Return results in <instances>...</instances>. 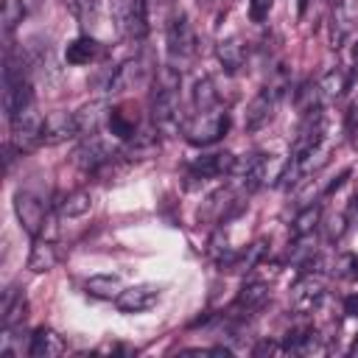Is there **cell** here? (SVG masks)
<instances>
[{
    "mask_svg": "<svg viewBox=\"0 0 358 358\" xmlns=\"http://www.w3.org/2000/svg\"><path fill=\"white\" fill-rule=\"evenodd\" d=\"M25 106H31L28 70H25L22 59H17L14 53H6V64H3V112L11 120Z\"/></svg>",
    "mask_w": 358,
    "mask_h": 358,
    "instance_id": "obj_2",
    "label": "cell"
},
{
    "mask_svg": "<svg viewBox=\"0 0 358 358\" xmlns=\"http://www.w3.org/2000/svg\"><path fill=\"white\" fill-rule=\"evenodd\" d=\"M84 288L95 299H117V294L123 291V282H120L117 274H92L84 282Z\"/></svg>",
    "mask_w": 358,
    "mask_h": 358,
    "instance_id": "obj_21",
    "label": "cell"
},
{
    "mask_svg": "<svg viewBox=\"0 0 358 358\" xmlns=\"http://www.w3.org/2000/svg\"><path fill=\"white\" fill-rule=\"evenodd\" d=\"M59 255H56V246L50 241H42V238H34V246H31V255H28V268L34 274H45L56 266Z\"/></svg>",
    "mask_w": 358,
    "mask_h": 358,
    "instance_id": "obj_19",
    "label": "cell"
},
{
    "mask_svg": "<svg viewBox=\"0 0 358 358\" xmlns=\"http://www.w3.org/2000/svg\"><path fill=\"white\" fill-rule=\"evenodd\" d=\"M352 20H355V14L350 11V6H336V11H333V17H330V42H333V48H338L347 36H350V31H352Z\"/></svg>",
    "mask_w": 358,
    "mask_h": 358,
    "instance_id": "obj_23",
    "label": "cell"
},
{
    "mask_svg": "<svg viewBox=\"0 0 358 358\" xmlns=\"http://www.w3.org/2000/svg\"><path fill=\"white\" fill-rule=\"evenodd\" d=\"M324 115L316 109L310 115H305L296 137H294V145H291V157L288 159H305V157H313L322 151V143H324Z\"/></svg>",
    "mask_w": 358,
    "mask_h": 358,
    "instance_id": "obj_6",
    "label": "cell"
},
{
    "mask_svg": "<svg viewBox=\"0 0 358 358\" xmlns=\"http://www.w3.org/2000/svg\"><path fill=\"white\" fill-rule=\"evenodd\" d=\"M350 218H352V221L358 224V196H355V199L350 201Z\"/></svg>",
    "mask_w": 358,
    "mask_h": 358,
    "instance_id": "obj_38",
    "label": "cell"
},
{
    "mask_svg": "<svg viewBox=\"0 0 358 358\" xmlns=\"http://www.w3.org/2000/svg\"><path fill=\"white\" fill-rule=\"evenodd\" d=\"M215 53H218V62L224 64V70H227V73L241 70V67H243V62H246V48H243V42H241L238 36L221 39V42H218V48H215Z\"/></svg>",
    "mask_w": 358,
    "mask_h": 358,
    "instance_id": "obj_20",
    "label": "cell"
},
{
    "mask_svg": "<svg viewBox=\"0 0 358 358\" xmlns=\"http://www.w3.org/2000/svg\"><path fill=\"white\" fill-rule=\"evenodd\" d=\"M227 129H229V115L215 106L210 112H196L182 126V134L190 145H213L215 140H221L227 134Z\"/></svg>",
    "mask_w": 358,
    "mask_h": 358,
    "instance_id": "obj_3",
    "label": "cell"
},
{
    "mask_svg": "<svg viewBox=\"0 0 358 358\" xmlns=\"http://www.w3.org/2000/svg\"><path fill=\"white\" fill-rule=\"evenodd\" d=\"M232 176H235V185L243 193L257 190L266 182V176H268V159H266V154H246L243 159L235 162Z\"/></svg>",
    "mask_w": 358,
    "mask_h": 358,
    "instance_id": "obj_9",
    "label": "cell"
},
{
    "mask_svg": "<svg viewBox=\"0 0 358 358\" xmlns=\"http://www.w3.org/2000/svg\"><path fill=\"white\" fill-rule=\"evenodd\" d=\"M179 84H182V76L171 64L159 67L154 76L151 120L159 131H179Z\"/></svg>",
    "mask_w": 358,
    "mask_h": 358,
    "instance_id": "obj_1",
    "label": "cell"
},
{
    "mask_svg": "<svg viewBox=\"0 0 358 358\" xmlns=\"http://www.w3.org/2000/svg\"><path fill=\"white\" fill-rule=\"evenodd\" d=\"M347 129H350V134L358 140V98L350 103V109H347Z\"/></svg>",
    "mask_w": 358,
    "mask_h": 358,
    "instance_id": "obj_36",
    "label": "cell"
},
{
    "mask_svg": "<svg viewBox=\"0 0 358 358\" xmlns=\"http://www.w3.org/2000/svg\"><path fill=\"white\" fill-rule=\"evenodd\" d=\"M218 106V92H215V84H213V78H199L196 84H193V109L196 112H210V109H215Z\"/></svg>",
    "mask_w": 358,
    "mask_h": 358,
    "instance_id": "obj_26",
    "label": "cell"
},
{
    "mask_svg": "<svg viewBox=\"0 0 358 358\" xmlns=\"http://www.w3.org/2000/svg\"><path fill=\"white\" fill-rule=\"evenodd\" d=\"M95 56H98V42L92 36H87V34L84 36H76L67 45V50H64V59L70 64H90Z\"/></svg>",
    "mask_w": 358,
    "mask_h": 358,
    "instance_id": "obj_22",
    "label": "cell"
},
{
    "mask_svg": "<svg viewBox=\"0 0 358 358\" xmlns=\"http://www.w3.org/2000/svg\"><path fill=\"white\" fill-rule=\"evenodd\" d=\"M271 11V0H249V20L252 22H263Z\"/></svg>",
    "mask_w": 358,
    "mask_h": 358,
    "instance_id": "obj_35",
    "label": "cell"
},
{
    "mask_svg": "<svg viewBox=\"0 0 358 358\" xmlns=\"http://www.w3.org/2000/svg\"><path fill=\"white\" fill-rule=\"evenodd\" d=\"M344 90H347V73H344L341 67H336V70H327V73L322 76V81H319V92H322V101H333V98H338Z\"/></svg>",
    "mask_w": 358,
    "mask_h": 358,
    "instance_id": "obj_27",
    "label": "cell"
},
{
    "mask_svg": "<svg viewBox=\"0 0 358 358\" xmlns=\"http://www.w3.org/2000/svg\"><path fill=\"white\" fill-rule=\"evenodd\" d=\"M268 296H271V288H268L266 282H246V285L238 291L235 302H232V313L249 316V313L260 310V308L268 302Z\"/></svg>",
    "mask_w": 358,
    "mask_h": 358,
    "instance_id": "obj_17",
    "label": "cell"
},
{
    "mask_svg": "<svg viewBox=\"0 0 358 358\" xmlns=\"http://www.w3.org/2000/svg\"><path fill=\"white\" fill-rule=\"evenodd\" d=\"M344 232H347V218H344V215H330V218L324 221V241H327V243L341 241Z\"/></svg>",
    "mask_w": 358,
    "mask_h": 358,
    "instance_id": "obj_33",
    "label": "cell"
},
{
    "mask_svg": "<svg viewBox=\"0 0 358 358\" xmlns=\"http://www.w3.org/2000/svg\"><path fill=\"white\" fill-rule=\"evenodd\" d=\"M277 98H280V90L266 87L263 92H257V95L249 101V106H246V117H243L246 131H257V129H263V126L274 117Z\"/></svg>",
    "mask_w": 358,
    "mask_h": 358,
    "instance_id": "obj_11",
    "label": "cell"
},
{
    "mask_svg": "<svg viewBox=\"0 0 358 358\" xmlns=\"http://www.w3.org/2000/svg\"><path fill=\"white\" fill-rule=\"evenodd\" d=\"M90 210H92V193L84 190V187L67 193L64 201L59 204V213H62L64 218H81V215H87Z\"/></svg>",
    "mask_w": 358,
    "mask_h": 358,
    "instance_id": "obj_24",
    "label": "cell"
},
{
    "mask_svg": "<svg viewBox=\"0 0 358 358\" xmlns=\"http://www.w3.org/2000/svg\"><path fill=\"white\" fill-rule=\"evenodd\" d=\"M109 148L103 145V140H98L95 134H90V137H84V143L76 148V154H73V162L84 171V173H92V171H98L101 165H106L109 162Z\"/></svg>",
    "mask_w": 358,
    "mask_h": 358,
    "instance_id": "obj_16",
    "label": "cell"
},
{
    "mask_svg": "<svg viewBox=\"0 0 358 358\" xmlns=\"http://www.w3.org/2000/svg\"><path fill=\"white\" fill-rule=\"evenodd\" d=\"M350 355H355V358H358V338H355V344L350 347Z\"/></svg>",
    "mask_w": 358,
    "mask_h": 358,
    "instance_id": "obj_39",
    "label": "cell"
},
{
    "mask_svg": "<svg viewBox=\"0 0 358 358\" xmlns=\"http://www.w3.org/2000/svg\"><path fill=\"white\" fill-rule=\"evenodd\" d=\"M42 129H45V117L34 109V106H25L22 112H17L11 117V148L17 154H28L34 151L36 145H42Z\"/></svg>",
    "mask_w": 358,
    "mask_h": 358,
    "instance_id": "obj_5",
    "label": "cell"
},
{
    "mask_svg": "<svg viewBox=\"0 0 358 358\" xmlns=\"http://www.w3.org/2000/svg\"><path fill=\"white\" fill-rule=\"evenodd\" d=\"M67 11L81 22V25H92L98 22L101 14V0H64Z\"/></svg>",
    "mask_w": 358,
    "mask_h": 358,
    "instance_id": "obj_29",
    "label": "cell"
},
{
    "mask_svg": "<svg viewBox=\"0 0 358 358\" xmlns=\"http://www.w3.org/2000/svg\"><path fill=\"white\" fill-rule=\"evenodd\" d=\"M319 218H322V210H319V204H308V207H302V210L296 213L294 224H291V232H294V238L310 235V232H313V227L319 224Z\"/></svg>",
    "mask_w": 358,
    "mask_h": 358,
    "instance_id": "obj_30",
    "label": "cell"
},
{
    "mask_svg": "<svg viewBox=\"0 0 358 358\" xmlns=\"http://www.w3.org/2000/svg\"><path fill=\"white\" fill-rule=\"evenodd\" d=\"M159 299V288L157 285H131V288H123L115 299L117 310L120 313H143L148 308H154Z\"/></svg>",
    "mask_w": 358,
    "mask_h": 358,
    "instance_id": "obj_15",
    "label": "cell"
},
{
    "mask_svg": "<svg viewBox=\"0 0 358 358\" xmlns=\"http://www.w3.org/2000/svg\"><path fill=\"white\" fill-rule=\"evenodd\" d=\"M25 17V8H22V0H3V28L6 34H11Z\"/></svg>",
    "mask_w": 358,
    "mask_h": 358,
    "instance_id": "obj_32",
    "label": "cell"
},
{
    "mask_svg": "<svg viewBox=\"0 0 358 358\" xmlns=\"http://www.w3.org/2000/svg\"><path fill=\"white\" fill-rule=\"evenodd\" d=\"M14 213H17L20 227L31 238H39V232L45 227V218H48V210H45L42 199L34 196L31 190H20V193H14Z\"/></svg>",
    "mask_w": 358,
    "mask_h": 358,
    "instance_id": "obj_7",
    "label": "cell"
},
{
    "mask_svg": "<svg viewBox=\"0 0 358 358\" xmlns=\"http://www.w3.org/2000/svg\"><path fill=\"white\" fill-rule=\"evenodd\" d=\"M238 157L229 154V151H213V154H201L190 162V176L193 179H218V176H227L232 173Z\"/></svg>",
    "mask_w": 358,
    "mask_h": 358,
    "instance_id": "obj_12",
    "label": "cell"
},
{
    "mask_svg": "<svg viewBox=\"0 0 358 358\" xmlns=\"http://www.w3.org/2000/svg\"><path fill=\"white\" fill-rule=\"evenodd\" d=\"M81 129H78V117L76 112H50L45 115V129H42V140L45 145H59V143H67L73 137H78Z\"/></svg>",
    "mask_w": 358,
    "mask_h": 358,
    "instance_id": "obj_10",
    "label": "cell"
},
{
    "mask_svg": "<svg viewBox=\"0 0 358 358\" xmlns=\"http://www.w3.org/2000/svg\"><path fill=\"white\" fill-rule=\"evenodd\" d=\"M64 352V341L59 333H53L50 327H39L34 330L31 336V344H28V355L31 358H56Z\"/></svg>",
    "mask_w": 358,
    "mask_h": 358,
    "instance_id": "obj_18",
    "label": "cell"
},
{
    "mask_svg": "<svg viewBox=\"0 0 358 358\" xmlns=\"http://www.w3.org/2000/svg\"><path fill=\"white\" fill-rule=\"evenodd\" d=\"M76 117H78V129H81V134H84V137L95 134V129H98V117H101V103L81 106V109L76 112Z\"/></svg>",
    "mask_w": 358,
    "mask_h": 358,
    "instance_id": "obj_31",
    "label": "cell"
},
{
    "mask_svg": "<svg viewBox=\"0 0 358 358\" xmlns=\"http://www.w3.org/2000/svg\"><path fill=\"white\" fill-rule=\"evenodd\" d=\"M333 271L336 277H358V260L352 255H338L333 260Z\"/></svg>",
    "mask_w": 358,
    "mask_h": 358,
    "instance_id": "obj_34",
    "label": "cell"
},
{
    "mask_svg": "<svg viewBox=\"0 0 358 358\" xmlns=\"http://www.w3.org/2000/svg\"><path fill=\"white\" fill-rule=\"evenodd\" d=\"M109 131L120 140H134V131H137V117L129 115L126 106H115L109 112Z\"/></svg>",
    "mask_w": 358,
    "mask_h": 358,
    "instance_id": "obj_25",
    "label": "cell"
},
{
    "mask_svg": "<svg viewBox=\"0 0 358 358\" xmlns=\"http://www.w3.org/2000/svg\"><path fill=\"white\" fill-rule=\"evenodd\" d=\"M145 73H148V64L145 59H126L123 64H117L112 73H109V84L106 90L109 92H126V90H134L137 84L145 81Z\"/></svg>",
    "mask_w": 358,
    "mask_h": 358,
    "instance_id": "obj_14",
    "label": "cell"
},
{
    "mask_svg": "<svg viewBox=\"0 0 358 358\" xmlns=\"http://www.w3.org/2000/svg\"><path fill=\"white\" fill-rule=\"evenodd\" d=\"M344 313L358 319V294H350V296H344Z\"/></svg>",
    "mask_w": 358,
    "mask_h": 358,
    "instance_id": "obj_37",
    "label": "cell"
},
{
    "mask_svg": "<svg viewBox=\"0 0 358 358\" xmlns=\"http://www.w3.org/2000/svg\"><path fill=\"white\" fill-rule=\"evenodd\" d=\"M112 14L123 36L134 42L148 36V0H112Z\"/></svg>",
    "mask_w": 358,
    "mask_h": 358,
    "instance_id": "obj_4",
    "label": "cell"
},
{
    "mask_svg": "<svg viewBox=\"0 0 358 358\" xmlns=\"http://www.w3.org/2000/svg\"><path fill=\"white\" fill-rule=\"evenodd\" d=\"M294 103H296V109H299L302 115L316 112V109L324 103V101H322V92H319V81H316V84H313V81H305V84L296 90Z\"/></svg>",
    "mask_w": 358,
    "mask_h": 358,
    "instance_id": "obj_28",
    "label": "cell"
},
{
    "mask_svg": "<svg viewBox=\"0 0 358 358\" xmlns=\"http://www.w3.org/2000/svg\"><path fill=\"white\" fill-rule=\"evenodd\" d=\"M352 59L358 62V42H355V48H352Z\"/></svg>",
    "mask_w": 358,
    "mask_h": 358,
    "instance_id": "obj_40",
    "label": "cell"
},
{
    "mask_svg": "<svg viewBox=\"0 0 358 358\" xmlns=\"http://www.w3.org/2000/svg\"><path fill=\"white\" fill-rule=\"evenodd\" d=\"M165 45H168V53L179 62L190 59L196 53V34H193V25L185 14H176L168 28H165Z\"/></svg>",
    "mask_w": 358,
    "mask_h": 358,
    "instance_id": "obj_8",
    "label": "cell"
},
{
    "mask_svg": "<svg viewBox=\"0 0 358 358\" xmlns=\"http://www.w3.org/2000/svg\"><path fill=\"white\" fill-rule=\"evenodd\" d=\"M322 296H324V280L319 274H313V271H305L291 288V305L296 310H302V313L313 310L322 302Z\"/></svg>",
    "mask_w": 358,
    "mask_h": 358,
    "instance_id": "obj_13",
    "label": "cell"
}]
</instances>
